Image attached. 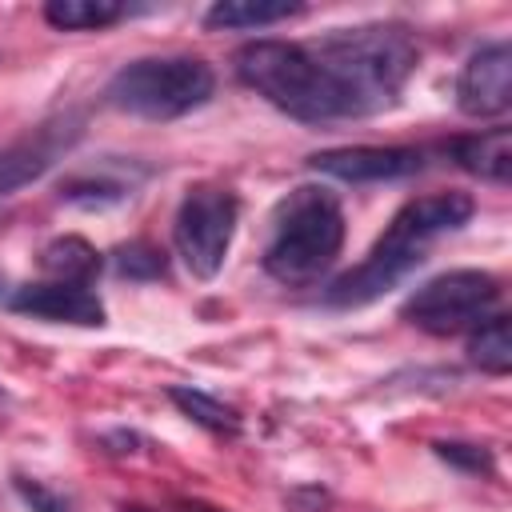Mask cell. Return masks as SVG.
Instances as JSON below:
<instances>
[{
    "label": "cell",
    "instance_id": "obj_22",
    "mask_svg": "<svg viewBox=\"0 0 512 512\" xmlns=\"http://www.w3.org/2000/svg\"><path fill=\"white\" fill-rule=\"evenodd\" d=\"M176 512H224V508L204 504V500H180V504H176Z\"/></svg>",
    "mask_w": 512,
    "mask_h": 512
},
{
    "label": "cell",
    "instance_id": "obj_5",
    "mask_svg": "<svg viewBox=\"0 0 512 512\" xmlns=\"http://www.w3.org/2000/svg\"><path fill=\"white\" fill-rule=\"evenodd\" d=\"M216 92V72L196 56H140L112 72L104 100L140 120H180L204 108Z\"/></svg>",
    "mask_w": 512,
    "mask_h": 512
},
{
    "label": "cell",
    "instance_id": "obj_7",
    "mask_svg": "<svg viewBox=\"0 0 512 512\" xmlns=\"http://www.w3.org/2000/svg\"><path fill=\"white\" fill-rule=\"evenodd\" d=\"M500 300V280L480 268H452L420 284L404 300V320L432 336H452L464 328H476L492 316Z\"/></svg>",
    "mask_w": 512,
    "mask_h": 512
},
{
    "label": "cell",
    "instance_id": "obj_2",
    "mask_svg": "<svg viewBox=\"0 0 512 512\" xmlns=\"http://www.w3.org/2000/svg\"><path fill=\"white\" fill-rule=\"evenodd\" d=\"M320 68L332 76L336 92L348 104V116H376L396 104L408 76L416 72V40L400 24H356L320 36L308 48Z\"/></svg>",
    "mask_w": 512,
    "mask_h": 512
},
{
    "label": "cell",
    "instance_id": "obj_3",
    "mask_svg": "<svg viewBox=\"0 0 512 512\" xmlns=\"http://www.w3.org/2000/svg\"><path fill=\"white\" fill-rule=\"evenodd\" d=\"M344 248V208L324 184H296L272 212V236L264 244V272L276 284H316Z\"/></svg>",
    "mask_w": 512,
    "mask_h": 512
},
{
    "label": "cell",
    "instance_id": "obj_11",
    "mask_svg": "<svg viewBox=\"0 0 512 512\" xmlns=\"http://www.w3.org/2000/svg\"><path fill=\"white\" fill-rule=\"evenodd\" d=\"M16 312L52 320V324H76V328H100L104 324V304L88 284H60V280H40L24 284L8 300Z\"/></svg>",
    "mask_w": 512,
    "mask_h": 512
},
{
    "label": "cell",
    "instance_id": "obj_12",
    "mask_svg": "<svg viewBox=\"0 0 512 512\" xmlns=\"http://www.w3.org/2000/svg\"><path fill=\"white\" fill-rule=\"evenodd\" d=\"M452 160L480 180L508 184L512 180V132L488 128L476 136H460V140H452Z\"/></svg>",
    "mask_w": 512,
    "mask_h": 512
},
{
    "label": "cell",
    "instance_id": "obj_14",
    "mask_svg": "<svg viewBox=\"0 0 512 512\" xmlns=\"http://www.w3.org/2000/svg\"><path fill=\"white\" fill-rule=\"evenodd\" d=\"M296 12H300V4H292V0H216L204 12V24L216 32L220 28H268Z\"/></svg>",
    "mask_w": 512,
    "mask_h": 512
},
{
    "label": "cell",
    "instance_id": "obj_10",
    "mask_svg": "<svg viewBox=\"0 0 512 512\" xmlns=\"http://www.w3.org/2000/svg\"><path fill=\"white\" fill-rule=\"evenodd\" d=\"M308 164L344 184H376V180H404L424 168V152L408 144H348L324 148L308 156Z\"/></svg>",
    "mask_w": 512,
    "mask_h": 512
},
{
    "label": "cell",
    "instance_id": "obj_4",
    "mask_svg": "<svg viewBox=\"0 0 512 512\" xmlns=\"http://www.w3.org/2000/svg\"><path fill=\"white\" fill-rule=\"evenodd\" d=\"M236 76L292 120H304V124L352 120L332 76L320 68V60L304 44L252 40L236 52Z\"/></svg>",
    "mask_w": 512,
    "mask_h": 512
},
{
    "label": "cell",
    "instance_id": "obj_8",
    "mask_svg": "<svg viewBox=\"0 0 512 512\" xmlns=\"http://www.w3.org/2000/svg\"><path fill=\"white\" fill-rule=\"evenodd\" d=\"M456 108L472 120H492L512 108V44H480L456 76Z\"/></svg>",
    "mask_w": 512,
    "mask_h": 512
},
{
    "label": "cell",
    "instance_id": "obj_1",
    "mask_svg": "<svg viewBox=\"0 0 512 512\" xmlns=\"http://www.w3.org/2000/svg\"><path fill=\"white\" fill-rule=\"evenodd\" d=\"M476 212V200L468 192H432V196H420V200H408L388 232L372 244V252L348 268L344 276H336L324 292V300L332 308H360V304H372L380 300L384 292H392L408 272H416L424 264V252L432 240L464 228Z\"/></svg>",
    "mask_w": 512,
    "mask_h": 512
},
{
    "label": "cell",
    "instance_id": "obj_15",
    "mask_svg": "<svg viewBox=\"0 0 512 512\" xmlns=\"http://www.w3.org/2000/svg\"><path fill=\"white\" fill-rule=\"evenodd\" d=\"M168 400L200 428L216 432V436H236L240 432V412L228 408L224 400H216L212 392L204 388H192V384H168Z\"/></svg>",
    "mask_w": 512,
    "mask_h": 512
},
{
    "label": "cell",
    "instance_id": "obj_17",
    "mask_svg": "<svg viewBox=\"0 0 512 512\" xmlns=\"http://www.w3.org/2000/svg\"><path fill=\"white\" fill-rule=\"evenodd\" d=\"M468 360L480 372H492V376H504L512 368V324H508V316H488L472 328Z\"/></svg>",
    "mask_w": 512,
    "mask_h": 512
},
{
    "label": "cell",
    "instance_id": "obj_19",
    "mask_svg": "<svg viewBox=\"0 0 512 512\" xmlns=\"http://www.w3.org/2000/svg\"><path fill=\"white\" fill-rule=\"evenodd\" d=\"M60 196L72 204H116L128 196V188L120 180H104V176H72L60 188Z\"/></svg>",
    "mask_w": 512,
    "mask_h": 512
},
{
    "label": "cell",
    "instance_id": "obj_6",
    "mask_svg": "<svg viewBox=\"0 0 512 512\" xmlns=\"http://www.w3.org/2000/svg\"><path fill=\"white\" fill-rule=\"evenodd\" d=\"M240 220V200L224 184H192L172 220V244L196 280H212L224 268Z\"/></svg>",
    "mask_w": 512,
    "mask_h": 512
},
{
    "label": "cell",
    "instance_id": "obj_20",
    "mask_svg": "<svg viewBox=\"0 0 512 512\" xmlns=\"http://www.w3.org/2000/svg\"><path fill=\"white\" fill-rule=\"evenodd\" d=\"M432 448H436V456H440V460H448V464H456V468H464V472H476V476H488V472L496 468V464H492V452H488L484 444L436 440Z\"/></svg>",
    "mask_w": 512,
    "mask_h": 512
},
{
    "label": "cell",
    "instance_id": "obj_23",
    "mask_svg": "<svg viewBox=\"0 0 512 512\" xmlns=\"http://www.w3.org/2000/svg\"><path fill=\"white\" fill-rule=\"evenodd\" d=\"M0 296H4V276H0Z\"/></svg>",
    "mask_w": 512,
    "mask_h": 512
},
{
    "label": "cell",
    "instance_id": "obj_9",
    "mask_svg": "<svg viewBox=\"0 0 512 512\" xmlns=\"http://www.w3.org/2000/svg\"><path fill=\"white\" fill-rule=\"evenodd\" d=\"M80 116H56L36 124L32 132H24L20 140H12L0 152V196L20 192L24 184L40 180L76 140H80Z\"/></svg>",
    "mask_w": 512,
    "mask_h": 512
},
{
    "label": "cell",
    "instance_id": "obj_13",
    "mask_svg": "<svg viewBox=\"0 0 512 512\" xmlns=\"http://www.w3.org/2000/svg\"><path fill=\"white\" fill-rule=\"evenodd\" d=\"M40 268L60 284H88L100 272V252L84 236H56L40 248Z\"/></svg>",
    "mask_w": 512,
    "mask_h": 512
},
{
    "label": "cell",
    "instance_id": "obj_18",
    "mask_svg": "<svg viewBox=\"0 0 512 512\" xmlns=\"http://www.w3.org/2000/svg\"><path fill=\"white\" fill-rule=\"evenodd\" d=\"M112 264H116V272L128 276V280H160L164 268H168V264H164V252L152 248V244H144V240L120 244V248L112 252Z\"/></svg>",
    "mask_w": 512,
    "mask_h": 512
},
{
    "label": "cell",
    "instance_id": "obj_16",
    "mask_svg": "<svg viewBox=\"0 0 512 512\" xmlns=\"http://www.w3.org/2000/svg\"><path fill=\"white\" fill-rule=\"evenodd\" d=\"M128 8L120 0H48L44 20L60 32H96L124 16Z\"/></svg>",
    "mask_w": 512,
    "mask_h": 512
},
{
    "label": "cell",
    "instance_id": "obj_21",
    "mask_svg": "<svg viewBox=\"0 0 512 512\" xmlns=\"http://www.w3.org/2000/svg\"><path fill=\"white\" fill-rule=\"evenodd\" d=\"M12 488H16V496H20L32 512H72V504H68L60 492H52L44 480H32V476L16 472V476H12Z\"/></svg>",
    "mask_w": 512,
    "mask_h": 512
}]
</instances>
